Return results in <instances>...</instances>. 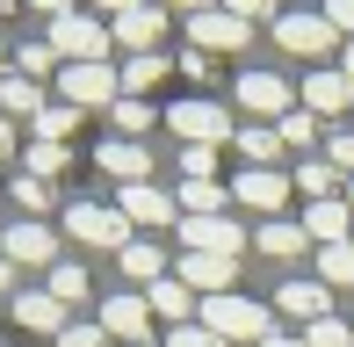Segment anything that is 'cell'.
I'll list each match as a JSON object with an SVG mask.
<instances>
[{"instance_id":"5bb4252c","label":"cell","mask_w":354,"mask_h":347,"mask_svg":"<svg viewBox=\"0 0 354 347\" xmlns=\"http://www.w3.org/2000/svg\"><path fill=\"white\" fill-rule=\"evenodd\" d=\"M94 167H102V174H116L123 188H138L145 174H152V152H145L138 138H102V145H94Z\"/></svg>"},{"instance_id":"30bf717a","label":"cell","mask_w":354,"mask_h":347,"mask_svg":"<svg viewBox=\"0 0 354 347\" xmlns=\"http://www.w3.org/2000/svg\"><path fill=\"white\" fill-rule=\"evenodd\" d=\"M239 109H246V116L282 123L289 109H297V87H289L282 73H239Z\"/></svg>"},{"instance_id":"f35d334b","label":"cell","mask_w":354,"mask_h":347,"mask_svg":"<svg viewBox=\"0 0 354 347\" xmlns=\"http://www.w3.org/2000/svg\"><path fill=\"white\" fill-rule=\"evenodd\" d=\"M15 203H22V210H44V203H51V181H37V174H15Z\"/></svg>"},{"instance_id":"d4e9b609","label":"cell","mask_w":354,"mask_h":347,"mask_svg":"<svg viewBox=\"0 0 354 347\" xmlns=\"http://www.w3.org/2000/svg\"><path fill=\"white\" fill-rule=\"evenodd\" d=\"M29 131H37V145H66L80 131V109L73 102H44V116H29Z\"/></svg>"},{"instance_id":"484cf974","label":"cell","mask_w":354,"mask_h":347,"mask_svg":"<svg viewBox=\"0 0 354 347\" xmlns=\"http://www.w3.org/2000/svg\"><path fill=\"white\" fill-rule=\"evenodd\" d=\"M232 145L246 152V167H275V152H282V131H275V123H246V131H232Z\"/></svg>"},{"instance_id":"5b68a950","label":"cell","mask_w":354,"mask_h":347,"mask_svg":"<svg viewBox=\"0 0 354 347\" xmlns=\"http://www.w3.org/2000/svg\"><path fill=\"white\" fill-rule=\"evenodd\" d=\"M275 44L289 58H333L340 51V29L326 22V15H297V8H282L275 15Z\"/></svg>"},{"instance_id":"f546056e","label":"cell","mask_w":354,"mask_h":347,"mask_svg":"<svg viewBox=\"0 0 354 347\" xmlns=\"http://www.w3.org/2000/svg\"><path fill=\"white\" fill-rule=\"evenodd\" d=\"M145 304H152L159 319H188V304H196V297H188V282H181V275H159L152 290H145Z\"/></svg>"},{"instance_id":"7c38bea8","label":"cell","mask_w":354,"mask_h":347,"mask_svg":"<svg viewBox=\"0 0 354 347\" xmlns=\"http://www.w3.org/2000/svg\"><path fill=\"white\" fill-rule=\"evenodd\" d=\"M159 37H167V8H152V0L109 22V44H123L131 58H138V51H159Z\"/></svg>"},{"instance_id":"7402d4cb","label":"cell","mask_w":354,"mask_h":347,"mask_svg":"<svg viewBox=\"0 0 354 347\" xmlns=\"http://www.w3.org/2000/svg\"><path fill=\"white\" fill-rule=\"evenodd\" d=\"M167 66H174L167 51H138V58H123V66H116V80H123V94H152L159 80H167Z\"/></svg>"},{"instance_id":"8d00e7d4","label":"cell","mask_w":354,"mask_h":347,"mask_svg":"<svg viewBox=\"0 0 354 347\" xmlns=\"http://www.w3.org/2000/svg\"><path fill=\"white\" fill-rule=\"evenodd\" d=\"M51 297H58V304H73V297H87V268L58 261V268H51Z\"/></svg>"},{"instance_id":"83f0119b","label":"cell","mask_w":354,"mask_h":347,"mask_svg":"<svg viewBox=\"0 0 354 347\" xmlns=\"http://www.w3.org/2000/svg\"><path fill=\"white\" fill-rule=\"evenodd\" d=\"M123 275H131V282H145V290H152V282L167 275V254H159L152 239H131V246H123Z\"/></svg>"},{"instance_id":"cb8c5ba5","label":"cell","mask_w":354,"mask_h":347,"mask_svg":"<svg viewBox=\"0 0 354 347\" xmlns=\"http://www.w3.org/2000/svg\"><path fill=\"white\" fill-rule=\"evenodd\" d=\"M289 181H297V188H304L311 203L340 196V174H333V160H326V152H318V160H297V167H289Z\"/></svg>"},{"instance_id":"9a60e30c","label":"cell","mask_w":354,"mask_h":347,"mask_svg":"<svg viewBox=\"0 0 354 347\" xmlns=\"http://www.w3.org/2000/svg\"><path fill=\"white\" fill-rule=\"evenodd\" d=\"M181 282H188V290H203V297L239 290V254H188V261H181Z\"/></svg>"},{"instance_id":"f6af8a7d","label":"cell","mask_w":354,"mask_h":347,"mask_svg":"<svg viewBox=\"0 0 354 347\" xmlns=\"http://www.w3.org/2000/svg\"><path fill=\"white\" fill-rule=\"evenodd\" d=\"M131 8H145V0H94V15H102V22H116V15H131Z\"/></svg>"},{"instance_id":"4dcf8cb0","label":"cell","mask_w":354,"mask_h":347,"mask_svg":"<svg viewBox=\"0 0 354 347\" xmlns=\"http://www.w3.org/2000/svg\"><path fill=\"white\" fill-rule=\"evenodd\" d=\"M181 217H224V188L217 181H181Z\"/></svg>"},{"instance_id":"603a6c76","label":"cell","mask_w":354,"mask_h":347,"mask_svg":"<svg viewBox=\"0 0 354 347\" xmlns=\"http://www.w3.org/2000/svg\"><path fill=\"white\" fill-rule=\"evenodd\" d=\"M44 102H51L44 80H22V73H8V80H0V116H44Z\"/></svg>"},{"instance_id":"836d02e7","label":"cell","mask_w":354,"mask_h":347,"mask_svg":"<svg viewBox=\"0 0 354 347\" xmlns=\"http://www.w3.org/2000/svg\"><path fill=\"white\" fill-rule=\"evenodd\" d=\"M22 174H37V181H58V174H66V145H29V152H22Z\"/></svg>"},{"instance_id":"11a10c76","label":"cell","mask_w":354,"mask_h":347,"mask_svg":"<svg viewBox=\"0 0 354 347\" xmlns=\"http://www.w3.org/2000/svg\"><path fill=\"white\" fill-rule=\"evenodd\" d=\"M138 347H152V340H138Z\"/></svg>"},{"instance_id":"816d5d0a","label":"cell","mask_w":354,"mask_h":347,"mask_svg":"<svg viewBox=\"0 0 354 347\" xmlns=\"http://www.w3.org/2000/svg\"><path fill=\"white\" fill-rule=\"evenodd\" d=\"M347 210H354V181H347Z\"/></svg>"},{"instance_id":"ee69618b","label":"cell","mask_w":354,"mask_h":347,"mask_svg":"<svg viewBox=\"0 0 354 347\" xmlns=\"http://www.w3.org/2000/svg\"><path fill=\"white\" fill-rule=\"evenodd\" d=\"M22 8H37V15H44V22H58V15H73V8H80V0H22Z\"/></svg>"},{"instance_id":"e575fe53","label":"cell","mask_w":354,"mask_h":347,"mask_svg":"<svg viewBox=\"0 0 354 347\" xmlns=\"http://www.w3.org/2000/svg\"><path fill=\"white\" fill-rule=\"evenodd\" d=\"M217 152L224 145H181V174L188 181H217Z\"/></svg>"},{"instance_id":"1f68e13d","label":"cell","mask_w":354,"mask_h":347,"mask_svg":"<svg viewBox=\"0 0 354 347\" xmlns=\"http://www.w3.org/2000/svg\"><path fill=\"white\" fill-rule=\"evenodd\" d=\"M275 131H282V145H289V152H304V160H311V145H318V123H311V109H289Z\"/></svg>"},{"instance_id":"4316f807","label":"cell","mask_w":354,"mask_h":347,"mask_svg":"<svg viewBox=\"0 0 354 347\" xmlns=\"http://www.w3.org/2000/svg\"><path fill=\"white\" fill-rule=\"evenodd\" d=\"M109 116H116V138H145L159 123V109L145 102V94H116V102H109Z\"/></svg>"},{"instance_id":"f5cc1de1","label":"cell","mask_w":354,"mask_h":347,"mask_svg":"<svg viewBox=\"0 0 354 347\" xmlns=\"http://www.w3.org/2000/svg\"><path fill=\"white\" fill-rule=\"evenodd\" d=\"M8 8H15V0H0V15H8Z\"/></svg>"},{"instance_id":"b9f144b4","label":"cell","mask_w":354,"mask_h":347,"mask_svg":"<svg viewBox=\"0 0 354 347\" xmlns=\"http://www.w3.org/2000/svg\"><path fill=\"white\" fill-rule=\"evenodd\" d=\"M318 15H326V22L340 29V37H354V0H326V8H318Z\"/></svg>"},{"instance_id":"d590c367","label":"cell","mask_w":354,"mask_h":347,"mask_svg":"<svg viewBox=\"0 0 354 347\" xmlns=\"http://www.w3.org/2000/svg\"><path fill=\"white\" fill-rule=\"evenodd\" d=\"M326 160H333V174H354V123H333L326 131Z\"/></svg>"},{"instance_id":"277c9868","label":"cell","mask_w":354,"mask_h":347,"mask_svg":"<svg viewBox=\"0 0 354 347\" xmlns=\"http://www.w3.org/2000/svg\"><path fill=\"white\" fill-rule=\"evenodd\" d=\"M66 232L80 246H131V217L116 210V203H66Z\"/></svg>"},{"instance_id":"ab89813d","label":"cell","mask_w":354,"mask_h":347,"mask_svg":"<svg viewBox=\"0 0 354 347\" xmlns=\"http://www.w3.org/2000/svg\"><path fill=\"white\" fill-rule=\"evenodd\" d=\"M167 347H224V340L210 333V326H174V333H167Z\"/></svg>"},{"instance_id":"3957f363","label":"cell","mask_w":354,"mask_h":347,"mask_svg":"<svg viewBox=\"0 0 354 347\" xmlns=\"http://www.w3.org/2000/svg\"><path fill=\"white\" fill-rule=\"evenodd\" d=\"M116 94H123V80H116V66H109V58L58 66V102H73V109H109Z\"/></svg>"},{"instance_id":"6da1fadb","label":"cell","mask_w":354,"mask_h":347,"mask_svg":"<svg viewBox=\"0 0 354 347\" xmlns=\"http://www.w3.org/2000/svg\"><path fill=\"white\" fill-rule=\"evenodd\" d=\"M203 326L232 347V340H253L261 347L268 340V304H253V297H239V290H224V297H203Z\"/></svg>"},{"instance_id":"f907efd6","label":"cell","mask_w":354,"mask_h":347,"mask_svg":"<svg viewBox=\"0 0 354 347\" xmlns=\"http://www.w3.org/2000/svg\"><path fill=\"white\" fill-rule=\"evenodd\" d=\"M0 290H15V261H0Z\"/></svg>"},{"instance_id":"d6986e66","label":"cell","mask_w":354,"mask_h":347,"mask_svg":"<svg viewBox=\"0 0 354 347\" xmlns=\"http://www.w3.org/2000/svg\"><path fill=\"white\" fill-rule=\"evenodd\" d=\"M275 304H282V319H304V326L333 319V290L326 282H289V290H275Z\"/></svg>"},{"instance_id":"8992f818","label":"cell","mask_w":354,"mask_h":347,"mask_svg":"<svg viewBox=\"0 0 354 347\" xmlns=\"http://www.w3.org/2000/svg\"><path fill=\"white\" fill-rule=\"evenodd\" d=\"M167 131L188 138V145H232L239 123L224 116V102H203V94H196V102H174V109H167Z\"/></svg>"},{"instance_id":"9c48e42d","label":"cell","mask_w":354,"mask_h":347,"mask_svg":"<svg viewBox=\"0 0 354 347\" xmlns=\"http://www.w3.org/2000/svg\"><path fill=\"white\" fill-rule=\"evenodd\" d=\"M297 102L311 109V116H333V123H340V116H354V80H347L340 66H311V80L297 87Z\"/></svg>"},{"instance_id":"f1b7e54d","label":"cell","mask_w":354,"mask_h":347,"mask_svg":"<svg viewBox=\"0 0 354 347\" xmlns=\"http://www.w3.org/2000/svg\"><path fill=\"white\" fill-rule=\"evenodd\" d=\"M318 282H326V290H354V239L318 246Z\"/></svg>"},{"instance_id":"7a4b0ae2","label":"cell","mask_w":354,"mask_h":347,"mask_svg":"<svg viewBox=\"0 0 354 347\" xmlns=\"http://www.w3.org/2000/svg\"><path fill=\"white\" fill-rule=\"evenodd\" d=\"M44 44L58 51V66H87V58H109V22L102 15H58L51 29H44Z\"/></svg>"},{"instance_id":"c3c4849f","label":"cell","mask_w":354,"mask_h":347,"mask_svg":"<svg viewBox=\"0 0 354 347\" xmlns=\"http://www.w3.org/2000/svg\"><path fill=\"white\" fill-rule=\"evenodd\" d=\"M340 73H347V80H354V37H347V51H340Z\"/></svg>"},{"instance_id":"60d3db41","label":"cell","mask_w":354,"mask_h":347,"mask_svg":"<svg viewBox=\"0 0 354 347\" xmlns=\"http://www.w3.org/2000/svg\"><path fill=\"white\" fill-rule=\"evenodd\" d=\"M58 347H109V333H102V326H66Z\"/></svg>"},{"instance_id":"d6a6232c","label":"cell","mask_w":354,"mask_h":347,"mask_svg":"<svg viewBox=\"0 0 354 347\" xmlns=\"http://www.w3.org/2000/svg\"><path fill=\"white\" fill-rule=\"evenodd\" d=\"M15 58V73H22V80H51V66H58V51H51V44H22V51H8Z\"/></svg>"},{"instance_id":"e0dca14e","label":"cell","mask_w":354,"mask_h":347,"mask_svg":"<svg viewBox=\"0 0 354 347\" xmlns=\"http://www.w3.org/2000/svg\"><path fill=\"white\" fill-rule=\"evenodd\" d=\"M116 210L131 217V225H174V217H181V203H174L167 188L138 181V188H123V196H116Z\"/></svg>"},{"instance_id":"52a82bcc","label":"cell","mask_w":354,"mask_h":347,"mask_svg":"<svg viewBox=\"0 0 354 347\" xmlns=\"http://www.w3.org/2000/svg\"><path fill=\"white\" fill-rule=\"evenodd\" d=\"M246 44H253V22H239L232 8H203V15H188V51L217 58V51H246Z\"/></svg>"},{"instance_id":"ba28073f","label":"cell","mask_w":354,"mask_h":347,"mask_svg":"<svg viewBox=\"0 0 354 347\" xmlns=\"http://www.w3.org/2000/svg\"><path fill=\"white\" fill-rule=\"evenodd\" d=\"M0 261H15V268H58V232L44 225V217H22V225L0 232Z\"/></svg>"},{"instance_id":"8fae6325","label":"cell","mask_w":354,"mask_h":347,"mask_svg":"<svg viewBox=\"0 0 354 347\" xmlns=\"http://www.w3.org/2000/svg\"><path fill=\"white\" fill-rule=\"evenodd\" d=\"M289 188H297V181H289L282 167H246V174H239V181H232V196L246 203V210H261V217H282Z\"/></svg>"},{"instance_id":"db71d44e","label":"cell","mask_w":354,"mask_h":347,"mask_svg":"<svg viewBox=\"0 0 354 347\" xmlns=\"http://www.w3.org/2000/svg\"><path fill=\"white\" fill-rule=\"evenodd\" d=\"M0 66H8V51H0Z\"/></svg>"},{"instance_id":"ac0fdd59","label":"cell","mask_w":354,"mask_h":347,"mask_svg":"<svg viewBox=\"0 0 354 347\" xmlns=\"http://www.w3.org/2000/svg\"><path fill=\"white\" fill-rule=\"evenodd\" d=\"M304 232H311L318 246H340V239H354V210H347V196L311 203V210H304Z\"/></svg>"},{"instance_id":"7dc6e473","label":"cell","mask_w":354,"mask_h":347,"mask_svg":"<svg viewBox=\"0 0 354 347\" xmlns=\"http://www.w3.org/2000/svg\"><path fill=\"white\" fill-rule=\"evenodd\" d=\"M0 160H15V131H8V116H0Z\"/></svg>"},{"instance_id":"44dd1931","label":"cell","mask_w":354,"mask_h":347,"mask_svg":"<svg viewBox=\"0 0 354 347\" xmlns=\"http://www.w3.org/2000/svg\"><path fill=\"white\" fill-rule=\"evenodd\" d=\"M15 319L37 326V333H66V304H58L51 290H22V297H15Z\"/></svg>"},{"instance_id":"7bdbcfd3","label":"cell","mask_w":354,"mask_h":347,"mask_svg":"<svg viewBox=\"0 0 354 347\" xmlns=\"http://www.w3.org/2000/svg\"><path fill=\"white\" fill-rule=\"evenodd\" d=\"M224 8H232V15H239V22H261V15H275V8H282V0H224Z\"/></svg>"},{"instance_id":"74e56055","label":"cell","mask_w":354,"mask_h":347,"mask_svg":"<svg viewBox=\"0 0 354 347\" xmlns=\"http://www.w3.org/2000/svg\"><path fill=\"white\" fill-rule=\"evenodd\" d=\"M304 347H354V326L347 319H318L311 333H304Z\"/></svg>"},{"instance_id":"bcb514c9","label":"cell","mask_w":354,"mask_h":347,"mask_svg":"<svg viewBox=\"0 0 354 347\" xmlns=\"http://www.w3.org/2000/svg\"><path fill=\"white\" fill-rule=\"evenodd\" d=\"M152 8H188V15H203V8H217V0H152Z\"/></svg>"},{"instance_id":"2e32d148","label":"cell","mask_w":354,"mask_h":347,"mask_svg":"<svg viewBox=\"0 0 354 347\" xmlns=\"http://www.w3.org/2000/svg\"><path fill=\"white\" fill-rule=\"evenodd\" d=\"M145 326H152V304H145V297L138 290H116V297H109V304H102V333H116V340H145Z\"/></svg>"},{"instance_id":"681fc988","label":"cell","mask_w":354,"mask_h":347,"mask_svg":"<svg viewBox=\"0 0 354 347\" xmlns=\"http://www.w3.org/2000/svg\"><path fill=\"white\" fill-rule=\"evenodd\" d=\"M261 347H304V340H289V333H268V340H261Z\"/></svg>"},{"instance_id":"ffe728a7","label":"cell","mask_w":354,"mask_h":347,"mask_svg":"<svg viewBox=\"0 0 354 347\" xmlns=\"http://www.w3.org/2000/svg\"><path fill=\"white\" fill-rule=\"evenodd\" d=\"M253 246H261V254H275V261H297L304 246H311V232H304V225H289V217H261Z\"/></svg>"},{"instance_id":"4fadbf2b","label":"cell","mask_w":354,"mask_h":347,"mask_svg":"<svg viewBox=\"0 0 354 347\" xmlns=\"http://www.w3.org/2000/svg\"><path fill=\"white\" fill-rule=\"evenodd\" d=\"M181 246L188 254H239L246 225H232V217H181Z\"/></svg>"}]
</instances>
